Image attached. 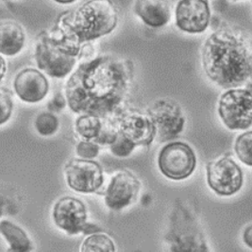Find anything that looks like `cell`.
I'll list each match as a JSON object with an SVG mask.
<instances>
[{
	"mask_svg": "<svg viewBox=\"0 0 252 252\" xmlns=\"http://www.w3.org/2000/svg\"><path fill=\"white\" fill-rule=\"evenodd\" d=\"M132 74L131 63L120 58L100 56L83 62L65 85L70 109L98 118L113 115L126 97Z\"/></svg>",
	"mask_w": 252,
	"mask_h": 252,
	"instance_id": "cell-1",
	"label": "cell"
},
{
	"mask_svg": "<svg viewBox=\"0 0 252 252\" xmlns=\"http://www.w3.org/2000/svg\"><path fill=\"white\" fill-rule=\"evenodd\" d=\"M208 78L225 89H237L252 79V38L236 29L210 35L202 48Z\"/></svg>",
	"mask_w": 252,
	"mask_h": 252,
	"instance_id": "cell-2",
	"label": "cell"
},
{
	"mask_svg": "<svg viewBox=\"0 0 252 252\" xmlns=\"http://www.w3.org/2000/svg\"><path fill=\"white\" fill-rule=\"evenodd\" d=\"M117 22V11L111 1L94 0L62 13L52 30L69 43L81 46L111 33Z\"/></svg>",
	"mask_w": 252,
	"mask_h": 252,
	"instance_id": "cell-3",
	"label": "cell"
},
{
	"mask_svg": "<svg viewBox=\"0 0 252 252\" xmlns=\"http://www.w3.org/2000/svg\"><path fill=\"white\" fill-rule=\"evenodd\" d=\"M81 47L69 43L53 30L43 32L38 36L35 48L37 65L52 78H64L80 60Z\"/></svg>",
	"mask_w": 252,
	"mask_h": 252,
	"instance_id": "cell-4",
	"label": "cell"
},
{
	"mask_svg": "<svg viewBox=\"0 0 252 252\" xmlns=\"http://www.w3.org/2000/svg\"><path fill=\"white\" fill-rule=\"evenodd\" d=\"M218 115L230 130L247 129L252 125V94L245 89H230L219 100Z\"/></svg>",
	"mask_w": 252,
	"mask_h": 252,
	"instance_id": "cell-5",
	"label": "cell"
},
{
	"mask_svg": "<svg viewBox=\"0 0 252 252\" xmlns=\"http://www.w3.org/2000/svg\"><path fill=\"white\" fill-rule=\"evenodd\" d=\"M160 172L174 181H182L195 171L196 157L192 148L183 142L167 144L158 158Z\"/></svg>",
	"mask_w": 252,
	"mask_h": 252,
	"instance_id": "cell-6",
	"label": "cell"
},
{
	"mask_svg": "<svg viewBox=\"0 0 252 252\" xmlns=\"http://www.w3.org/2000/svg\"><path fill=\"white\" fill-rule=\"evenodd\" d=\"M147 115L155 126V139L159 142H166L178 137L184 129V113L179 104L171 99L155 101L149 107Z\"/></svg>",
	"mask_w": 252,
	"mask_h": 252,
	"instance_id": "cell-7",
	"label": "cell"
},
{
	"mask_svg": "<svg viewBox=\"0 0 252 252\" xmlns=\"http://www.w3.org/2000/svg\"><path fill=\"white\" fill-rule=\"evenodd\" d=\"M207 183L216 194L229 196L240 191L244 175L240 166L234 160L223 157L208 164Z\"/></svg>",
	"mask_w": 252,
	"mask_h": 252,
	"instance_id": "cell-8",
	"label": "cell"
},
{
	"mask_svg": "<svg viewBox=\"0 0 252 252\" xmlns=\"http://www.w3.org/2000/svg\"><path fill=\"white\" fill-rule=\"evenodd\" d=\"M64 173L69 187L79 193H94L104 183L103 170L94 160L72 159L66 163Z\"/></svg>",
	"mask_w": 252,
	"mask_h": 252,
	"instance_id": "cell-9",
	"label": "cell"
},
{
	"mask_svg": "<svg viewBox=\"0 0 252 252\" xmlns=\"http://www.w3.org/2000/svg\"><path fill=\"white\" fill-rule=\"evenodd\" d=\"M118 132L137 146H149L156 138V129L149 115L129 109L117 119Z\"/></svg>",
	"mask_w": 252,
	"mask_h": 252,
	"instance_id": "cell-10",
	"label": "cell"
},
{
	"mask_svg": "<svg viewBox=\"0 0 252 252\" xmlns=\"http://www.w3.org/2000/svg\"><path fill=\"white\" fill-rule=\"evenodd\" d=\"M53 219L58 227L68 234L84 232L87 224V210L80 199L64 196L58 200L53 209Z\"/></svg>",
	"mask_w": 252,
	"mask_h": 252,
	"instance_id": "cell-11",
	"label": "cell"
},
{
	"mask_svg": "<svg viewBox=\"0 0 252 252\" xmlns=\"http://www.w3.org/2000/svg\"><path fill=\"white\" fill-rule=\"evenodd\" d=\"M140 182L129 171L122 170L113 177L105 194V203L112 210H121L130 205L137 197Z\"/></svg>",
	"mask_w": 252,
	"mask_h": 252,
	"instance_id": "cell-12",
	"label": "cell"
},
{
	"mask_svg": "<svg viewBox=\"0 0 252 252\" xmlns=\"http://www.w3.org/2000/svg\"><path fill=\"white\" fill-rule=\"evenodd\" d=\"M209 3L201 0L180 1L176 8V23L188 33H201L210 23Z\"/></svg>",
	"mask_w": 252,
	"mask_h": 252,
	"instance_id": "cell-13",
	"label": "cell"
},
{
	"mask_svg": "<svg viewBox=\"0 0 252 252\" xmlns=\"http://www.w3.org/2000/svg\"><path fill=\"white\" fill-rule=\"evenodd\" d=\"M16 94L26 102L36 103L46 97L49 85L45 75L33 68L24 69L13 81Z\"/></svg>",
	"mask_w": 252,
	"mask_h": 252,
	"instance_id": "cell-14",
	"label": "cell"
},
{
	"mask_svg": "<svg viewBox=\"0 0 252 252\" xmlns=\"http://www.w3.org/2000/svg\"><path fill=\"white\" fill-rule=\"evenodd\" d=\"M168 236L170 252H209L203 234L195 228L172 229Z\"/></svg>",
	"mask_w": 252,
	"mask_h": 252,
	"instance_id": "cell-15",
	"label": "cell"
},
{
	"mask_svg": "<svg viewBox=\"0 0 252 252\" xmlns=\"http://www.w3.org/2000/svg\"><path fill=\"white\" fill-rule=\"evenodd\" d=\"M134 12L144 23L153 28L164 26L170 19V8L166 1L139 0L134 4Z\"/></svg>",
	"mask_w": 252,
	"mask_h": 252,
	"instance_id": "cell-16",
	"label": "cell"
},
{
	"mask_svg": "<svg viewBox=\"0 0 252 252\" xmlns=\"http://www.w3.org/2000/svg\"><path fill=\"white\" fill-rule=\"evenodd\" d=\"M25 32L16 22L5 21L0 25V51L2 55L13 56L19 53L25 45Z\"/></svg>",
	"mask_w": 252,
	"mask_h": 252,
	"instance_id": "cell-17",
	"label": "cell"
},
{
	"mask_svg": "<svg viewBox=\"0 0 252 252\" xmlns=\"http://www.w3.org/2000/svg\"><path fill=\"white\" fill-rule=\"evenodd\" d=\"M1 234L9 244V252H32V244L23 229L10 221L3 220L0 224Z\"/></svg>",
	"mask_w": 252,
	"mask_h": 252,
	"instance_id": "cell-18",
	"label": "cell"
},
{
	"mask_svg": "<svg viewBox=\"0 0 252 252\" xmlns=\"http://www.w3.org/2000/svg\"><path fill=\"white\" fill-rule=\"evenodd\" d=\"M103 123L100 118L93 115H81L76 123L75 127L80 137L85 140H95L99 136Z\"/></svg>",
	"mask_w": 252,
	"mask_h": 252,
	"instance_id": "cell-19",
	"label": "cell"
},
{
	"mask_svg": "<svg viewBox=\"0 0 252 252\" xmlns=\"http://www.w3.org/2000/svg\"><path fill=\"white\" fill-rule=\"evenodd\" d=\"M80 252H116L115 243L107 234L93 233L82 242Z\"/></svg>",
	"mask_w": 252,
	"mask_h": 252,
	"instance_id": "cell-20",
	"label": "cell"
},
{
	"mask_svg": "<svg viewBox=\"0 0 252 252\" xmlns=\"http://www.w3.org/2000/svg\"><path fill=\"white\" fill-rule=\"evenodd\" d=\"M234 150L243 163L252 166V131L244 132L238 136L235 141Z\"/></svg>",
	"mask_w": 252,
	"mask_h": 252,
	"instance_id": "cell-21",
	"label": "cell"
},
{
	"mask_svg": "<svg viewBox=\"0 0 252 252\" xmlns=\"http://www.w3.org/2000/svg\"><path fill=\"white\" fill-rule=\"evenodd\" d=\"M59 126L58 118L51 113H42L35 120V127L43 136H49L57 131Z\"/></svg>",
	"mask_w": 252,
	"mask_h": 252,
	"instance_id": "cell-22",
	"label": "cell"
},
{
	"mask_svg": "<svg viewBox=\"0 0 252 252\" xmlns=\"http://www.w3.org/2000/svg\"><path fill=\"white\" fill-rule=\"evenodd\" d=\"M110 148L114 155L120 158H125L130 155V153L136 148V146L119 133L115 142L110 146Z\"/></svg>",
	"mask_w": 252,
	"mask_h": 252,
	"instance_id": "cell-23",
	"label": "cell"
},
{
	"mask_svg": "<svg viewBox=\"0 0 252 252\" xmlns=\"http://www.w3.org/2000/svg\"><path fill=\"white\" fill-rule=\"evenodd\" d=\"M0 101H1V119L0 124L3 125L6 121H8L12 115V99L11 92L1 87L0 89Z\"/></svg>",
	"mask_w": 252,
	"mask_h": 252,
	"instance_id": "cell-24",
	"label": "cell"
},
{
	"mask_svg": "<svg viewBox=\"0 0 252 252\" xmlns=\"http://www.w3.org/2000/svg\"><path fill=\"white\" fill-rule=\"evenodd\" d=\"M99 153V147L94 142L81 141L77 146V154L85 160H91Z\"/></svg>",
	"mask_w": 252,
	"mask_h": 252,
	"instance_id": "cell-25",
	"label": "cell"
},
{
	"mask_svg": "<svg viewBox=\"0 0 252 252\" xmlns=\"http://www.w3.org/2000/svg\"><path fill=\"white\" fill-rule=\"evenodd\" d=\"M118 134H119L118 129L115 128V126L103 123V126L100 131V134L94 140V143L100 144V145H110L111 146L116 140Z\"/></svg>",
	"mask_w": 252,
	"mask_h": 252,
	"instance_id": "cell-26",
	"label": "cell"
},
{
	"mask_svg": "<svg viewBox=\"0 0 252 252\" xmlns=\"http://www.w3.org/2000/svg\"><path fill=\"white\" fill-rule=\"evenodd\" d=\"M66 105V101L65 99L63 98V94H57L53 99H51L48 103V110L51 111V112H60L62 111Z\"/></svg>",
	"mask_w": 252,
	"mask_h": 252,
	"instance_id": "cell-27",
	"label": "cell"
},
{
	"mask_svg": "<svg viewBox=\"0 0 252 252\" xmlns=\"http://www.w3.org/2000/svg\"><path fill=\"white\" fill-rule=\"evenodd\" d=\"M243 241L248 248L252 250V225L248 226L243 231Z\"/></svg>",
	"mask_w": 252,
	"mask_h": 252,
	"instance_id": "cell-28",
	"label": "cell"
},
{
	"mask_svg": "<svg viewBox=\"0 0 252 252\" xmlns=\"http://www.w3.org/2000/svg\"><path fill=\"white\" fill-rule=\"evenodd\" d=\"M1 61H2V76H1V80L4 78V73H5V62H4V59L1 58Z\"/></svg>",
	"mask_w": 252,
	"mask_h": 252,
	"instance_id": "cell-29",
	"label": "cell"
}]
</instances>
